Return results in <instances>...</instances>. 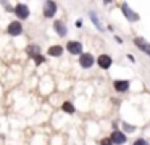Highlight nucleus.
Masks as SVG:
<instances>
[{
    "instance_id": "17",
    "label": "nucleus",
    "mask_w": 150,
    "mask_h": 145,
    "mask_svg": "<svg viewBox=\"0 0 150 145\" xmlns=\"http://www.w3.org/2000/svg\"><path fill=\"white\" fill-rule=\"evenodd\" d=\"M33 60H34V61H36V64H40V63H44V61H45V58H44V57H42V55H40V53H39V55H36V57H34V58H33Z\"/></svg>"
},
{
    "instance_id": "19",
    "label": "nucleus",
    "mask_w": 150,
    "mask_h": 145,
    "mask_svg": "<svg viewBox=\"0 0 150 145\" xmlns=\"http://www.w3.org/2000/svg\"><path fill=\"white\" fill-rule=\"evenodd\" d=\"M100 145H115V144H113V140L108 137V139H103V140L100 142Z\"/></svg>"
},
{
    "instance_id": "1",
    "label": "nucleus",
    "mask_w": 150,
    "mask_h": 145,
    "mask_svg": "<svg viewBox=\"0 0 150 145\" xmlns=\"http://www.w3.org/2000/svg\"><path fill=\"white\" fill-rule=\"evenodd\" d=\"M57 13V3L53 0H47L45 5H44V16L45 18H53Z\"/></svg>"
},
{
    "instance_id": "13",
    "label": "nucleus",
    "mask_w": 150,
    "mask_h": 145,
    "mask_svg": "<svg viewBox=\"0 0 150 145\" xmlns=\"http://www.w3.org/2000/svg\"><path fill=\"white\" fill-rule=\"evenodd\" d=\"M47 53H49L50 57H62L63 55V47L62 45H52Z\"/></svg>"
},
{
    "instance_id": "22",
    "label": "nucleus",
    "mask_w": 150,
    "mask_h": 145,
    "mask_svg": "<svg viewBox=\"0 0 150 145\" xmlns=\"http://www.w3.org/2000/svg\"><path fill=\"white\" fill-rule=\"evenodd\" d=\"M103 3H105V5H108V3H111V0H103Z\"/></svg>"
},
{
    "instance_id": "12",
    "label": "nucleus",
    "mask_w": 150,
    "mask_h": 145,
    "mask_svg": "<svg viewBox=\"0 0 150 145\" xmlns=\"http://www.w3.org/2000/svg\"><path fill=\"white\" fill-rule=\"evenodd\" d=\"M89 16H91L92 23H94V24L97 26V29H98V31H105V26L102 24V21L98 19V15H97V13H95V11H91V13H89Z\"/></svg>"
},
{
    "instance_id": "7",
    "label": "nucleus",
    "mask_w": 150,
    "mask_h": 145,
    "mask_svg": "<svg viewBox=\"0 0 150 145\" xmlns=\"http://www.w3.org/2000/svg\"><path fill=\"white\" fill-rule=\"evenodd\" d=\"M121 11H123V15L126 16L129 21H139V15L129 8V5H127V3H121Z\"/></svg>"
},
{
    "instance_id": "6",
    "label": "nucleus",
    "mask_w": 150,
    "mask_h": 145,
    "mask_svg": "<svg viewBox=\"0 0 150 145\" xmlns=\"http://www.w3.org/2000/svg\"><path fill=\"white\" fill-rule=\"evenodd\" d=\"M15 15L18 16V19L29 18V8H28V5H24V3H18V5L15 6Z\"/></svg>"
},
{
    "instance_id": "18",
    "label": "nucleus",
    "mask_w": 150,
    "mask_h": 145,
    "mask_svg": "<svg viewBox=\"0 0 150 145\" xmlns=\"http://www.w3.org/2000/svg\"><path fill=\"white\" fill-rule=\"evenodd\" d=\"M132 145H150V144H149V142L145 140V139H137V140L134 142Z\"/></svg>"
},
{
    "instance_id": "20",
    "label": "nucleus",
    "mask_w": 150,
    "mask_h": 145,
    "mask_svg": "<svg viewBox=\"0 0 150 145\" xmlns=\"http://www.w3.org/2000/svg\"><path fill=\"white\" fill-rule=\"evenodd\" d=\"M115 40H116L118 44H123V39H121V37H118V35H115Z\"/></svg>"
},
{
    "instance_id": "21",
    "label": "nucleus",
    "mask_w": 150,
    "mask_h": 145,
    "mask_svg": "<svg viewBox=\"0 0 150 145\" xmlns=\"http://www.w3.org/2000/svg\"><path fill=\"white\" fill-rule=\"evenodd\" d=\"M76 26H78V28H81V26H82V21H81V19H78V21H76Z\"/></svg>"
},
{
    "instance_id": "11",
    "label": "nucleus",
    "mask_w": 150,
    "mask_h": 145,
    "mask_svg": "<svg viewBox=\"0 0 150 145\" xmlns=\"http://www.w3.org/2000/svg\"><path fill=\"white\" fill-rule=\"evenodd\" d=\"M53 29H55V32L60 35V37H65V35H66V32H68V29H66L65 23H63V21H60V19H57V21L53 23Z\"/></svg>"
},
{
    "instance_id": "15",
    "label": "nucleus",
    "mask_w": 150,
    "mask_h": 145,
    "mask_svg": "<svg viewBox=\"0 0 150 145\" xmlns=\"http://www.w3.org/2000/svg\"><path fill=\"white\" fill-rule=\"evenodd\" d=\"M26 52H28V55H29L31 58H34L36 55H39V53H40V48H39V45H29Z\"/></svg>"
},
{
    "instance_id": "5",
    "label": "nucleus",
    "mask_w": 150,
    "mask_h": 145,
    "mask_svg": "<svg viewBox=\"0 0 150 145\" xmlns=\"http://www.w3.org/2000/svg\"><path fill=\"white\" fill-rule=\"evenodd\" d=\"M134 45H136V47L139 48L140 52H144L145 55H149V57H150V44L145 40V39L136 37V39H134Z\"/></svg>"
},
{
    "instance_id": "9",
    "label": "nucleus",
    "mask_w": 150,
    "mask_h": 145,
    "mask_svg": "<svg viewBox=\"0 0 150 145\" xmlns=\"http://www.w3.org/2000/svg\"><path fill=\"white\" fill-rule=\"evenodd\" d=\"M113 87L116 92H127L129 90V81L127 79H116L113 82Z\"/></svg>"
},
{
    "instance_id": "2",
    "label": "nucleus",
    "mask_w": 150,
    "mask_h": 145,
    "mask_svg": "<svg viewBox=\"0 0 150 145\" xmlns=\"http://www.w3.org/2000/svg\"><path fill=\"white\" fill-rule=\"evenodd\" d=\"M79 64H81V68H84V69H89V68L94 66V57H92L91 53H81V57H79Z\"/></svg>"
},
{
    "instance_id": "14",
    "label": "nucleus",
    "mask_w": 150,
    "mask_h": 145,
    "mask_svg": "<svg viewBox=\"0 0 150 145\" xmlns=\"http://www.w3.org/2000/svg\"><path fill=\"white\" fill-rule=\"evenodd\" d=\"M62 110H63V111H65V113H68V115H73V113L76 111L74 105H73L71 102H65V103H63V105H62Z\"/></svg>"
},
{
    "instance_id": "10",
    "label": "nucleus",
    "mask_w": 150,
    "mask_h": 145,
    "mask_svg": "<svg viewBox=\"0 0 150 145\" xmlns=\"http://www.w3.org/2000/svg\"><path fill=\"white\" fill-rule=\"evenodd\" d=\"M7 32L10 35H20L21 32H23V26H21L20 21H13V23H10V24H8Z\"/></svg>"
},
{
    "instance_id": "4",
    "label": "nucleus",
    "mask_w": 150,
    "mask_h": 145,
    "mask_svg": "<svg viewBox=\"0 0 150 145\" xmlns=\"http://www.w3.org/2000/svg\"><path fill=\"white\" fill-rule=\"evenodd\" d=\"M110 139L113 140L115 145H123V144H126V140H127L124 131H113L111 135H110Z\"/></svg>"
},
{
    "instance_id": "3",
    "label": "nucleus",
    "mask_w": 150,
    "mask_h": 145,
    "mask_svg": "<svg viewBox=\"0 0 150 145\" xmlns=\"http://www.w3.org/2000/svg\"><path fill=\"white\" fill-rule=\"evenodd\" d=\"M66 50L71 55H81L82 53V44L78 40H69L68 44H66Z\"/></svg>"
},
{
    "instance_id": "8",
    "label": "nucleus",
    "mask_w": 150,
    "mask_h": 145,
    "mask_svg": "<svg viewBox=\"0 0 150 145\" xmlns=\"http://www.w3.org/2000/svg\"><path fill=\"white\" fill-rule=\"evenodd\" d=\"M111 63H113V60H111V57L107 55V53L100 55V57L97 58V64L102 68V69H108V68L111 66Z\"/></svg>"
},
{
    "instance_id": "16",
    "label": "nucleus",
    "mask_w": 150,
    "mask_h": 145,
    "mask_svg": "<svg viewBox=\"0 0 150 145\" xmlns=\"http://www.w3.org/2000/svg\"><path fill=\"white\" fill-rule=\"evenodd\" d=\"M123 131L124 132H134L136 131V126H131V124H127V122H123Z\"/></svg>"
}]
</instances>
